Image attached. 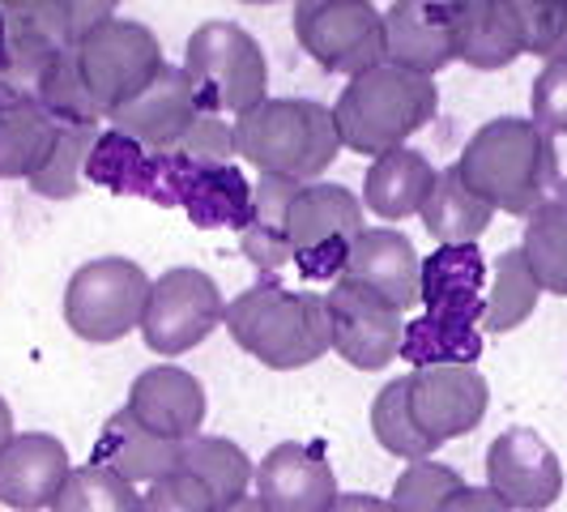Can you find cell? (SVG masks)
<instances>
[{"label":"cell","mask_w":567,"mask_h":512,"mask_svg":"<svg viewBox=\"0 0 567 512\" xmlns=\"http://www.w3.org/2000/svg\"><path fill=\"white\" fill-rule=\"evenodd\" d=\"M486 256L478 244H453V248H435L423 256V304L426 316H444V320H461V325H478L483 329L486 308Z\"/></svg>","instance_id":"21"},{"label":"cell","mask_w":567,"mask_h":512,"mask_svg":"<svg viewBox=\"0 0 567 512\" xmlns=\"http://www.w3.org/2000/svg\"><path fill=\"white\" fill-rule=\"evenodd\" d=\"M465 479L456 474L453 465H440V461H410L401 470V479L393 483V509L398 512H440L449 504V495L461 491Z\"/></svg>","instance_id":"38"},{"label":"cell","mask_w":567,"mask_h":512,"mask_svg":"<svg viewBox=\"0 0 567 512\" xmlns=\"http://www.w3.org/2000/svg\"><path fill=\"white\" fill-rule=\"evenodd\" d=\"M329 512H398V509H393V500H384V495H368V491H341Z\"/></svg>","instance_id":"44"},{"label":"cell","mask_w":567,"mask_h":512,"mask_svg":"<svg viewBox=\"0 0 567 512\" xmlns=\"http://www.w3.org/2000/svg\"><path fill=\"white\" fill-rule=\"evenodd\" d=\"M197 94L184 78L179 64H163L158 78L145 85L137 99H128L124 107L107 115V129L142 142L154 154H167L171 145L188 133V124L197 120Z\"/></svg>","instance_id":"16"},{"label":"cell","mask_w":567,"mask_h":512,"mask_svg":"<svg viewBox=\"0 0 567 512\" xmlns=\"http://www.w3.org/2000/svg\"><path fill=\"white\" fill-rule=\"evenodd\" d=\"M419 218H423L426 235L440 248H453V244H478L483 231L491 227V218H495V209L461 180V167L453 163V167H444L435 175V188L423 201Z\"/></svg>","instance_id":"26"},{"label":"cell","mask_w":567,"mask_h":512,"mask_svg":"<svg viewBox=\"0 0 567 512\" xmlns=\"http://www.w3.org/2000/svg\"><path fill=\"white\" fill-rule=\"evenodd\" d=\"M78 60H82V78L90 85V94L99 99L103 115H112L128 99H137L145 85L158 78V69L167 64L154 30L133 22V18H112L94 34H85Z\"/></svg>","instance_id":"11"},{"label":"cell","mask_w":567,"mask_h":512,"mask_svg":"<svg viewBox=\"0 0 567 512\" xmlns=\"http://www.w3.org/2000/svg\"><path fill=\"white\" fill-rule=\"evenodd\" d=\"M99 133H103V129L60 124V137H56L52 158L43 163L39 175H30L27 180L30 193L52 197V201L78 197V193H82V180H85V158H90V150H94V142H99Z\"/></svg>","instance_id":"36"},{"label":"cell","mask_w":567,"mask_h":512,"mask_svg":"<svg viewBox=\"0 0 567 512\" xmlns=\"http://www.w3.org/2000/svg\"><path fill=\"white\" fill-rule=\"evenodd\" d=\"M223 316H227V299H223L218 283L193 265H175L150 286L142 338L154 355L175 359L209 338L223 325Z\"/></svg>","instance_id":"10"},{"label":"cell","mask_w":567,"mask_h":512,"mask_svg":"<svg viewBox=\"0 0 567 512\" xmlns=\"http://www.w3.org/2000/svg\"><path fill=\"white\" fill-rule=\"evenodd\" d=\"M371 436L380 440V449H389L393 457L405 461H431L435 444L419 431L414 406H410V376L389 380L375 401H371Z\"/></svg>","instance_id":"33"},{"label":"cell","mask_w":567,"mask_h":512,"mask_svg":"<svg viewBox=\"0 0 567 512\" xmlns=\"http://www.w3.org/2000/svg\"><path fill=\"white\" fill-rule=\"evenodd\" d=\"M150 278L128 256H99L85 260L64 286V325L82 341H120L142 329L150 304Z\"/></svg>","instance_id":"7"},{"label":"cell","mask_w":567,"mask_h":512,"mask_svg":"<svg viewBox=\"0 0 567 512\" xmlns=\"http://www.w3.org/2000/svg\"><path fill=\"white\" fill-rule=\"evenodd\" d=\"M239 350H248L274 371L308 368L333 350L329 304L312 290H290L278 278H260L235 295L223 316Z\"/></svg>","instance_id":"2"},{"label":"cell","mask_w":567,"mask_h":512,"mask_svg":"<svg viewBox=\"0 0 567 512\" xmlns=\"http://www.w3.org/2000/svg\"><path fill=\"white\" fill-rule=\"evenodd\" d=\"M43 112L60 120V124H85V129H99L107 115L99 107V99L90 94V85L82 78V60L78 48L73 52H56L43 82H39V99H34Z\"/></svg>","instance_id":"34"},{"label":"cell","mask_w":567,"mask_h":512,"mask_svg":"<svg viewBox=\"0 0 567 512\" xmlns=\"http://www.w3.org/2000/svg\"><path fill=\"white\" fill-rule=\"evenodd\" d=\"M179 69L197 94L200 112L239 120L256 112L269 90V64H265L260 43L235 22H205L193 30Z\"/></svg>","instance_id":"5"},{"label":"cell","mask_w":567,"mask_h":512,"mask_svg":"<svg viewBox=\"0 0 567 512\" xmlns=\"http://www.w3.org/2000/svg\"><path fill=\"white\" fill-rule=\"evenodd\" d=\"M456 60L453 48V9L426 0H398L384 9V64L435 78Z\"/></svg>","instance_id":"19"},{"label":"cell","mask_w":567,"mask_h":512,"mask_svg":"<svg viewBox=\"0 0 567 512\" xmlns=\"http://www.w3.org/2000/svg\"><path fill=\"white\" fill-rule=\"evenodd\" d=\"M520 253L529 260L542 290L567 299V184H559L550 197L525 223V244Z\"/></svg>","instance_id":"31"},{"label":"cell","mask_w":567,"mask_h":512,"mask_svg":"<svg viewBox=\"0 0 567 512\" xmlns=\"http://www.w3.org/2000/svg\"><path fill=\"white\" fill-rule=\"evenodd\" d=\"M154 205L184 209L197 231L230 227L244 235L252 218V184L235 158L197 163L184 154H158V201Z\"/></svg>","instance_id":"9"},{"label":"cell","mask_w":567,"mask_h":512,"mask_svg":"<svg viewBox=\"0 0 567 512\" xmlns=\"http://www.w3.org/2000/svg\"><path fill=\"white\" fill-rule=\"evenodd\" d=\"M4 39H9V22H4V9H0V52H4Z\"/></svg>","instance_id":"47"},{"label":"cell","mask_w":567,"mask_h":512,"mask_svg":"<svg viewBox=\"0 0 567 512\" xmlns=\"http://www.w3.org/2000/svg\"><path fill=\"white\" fill-rule=\"evenodd\" d=\"M133 419L154 431L158 440H171V444H188L200 436V423H205V389L193 371L175 368V363H158V368H145L133 389H128V401Z\"/></svg>","instance_id":"17"},{"label":"cell","mask_w":567,"mask_h":512,"mask_svg":"<svg viewBox=\"0 0 567 512\" xmlns=\"http://www.w3.org/2000/svg\"><path fill=\"white\" fill-rule=\"evenodd\" d=\"M60 137V120L39 103L0 112V180H30L52 158Z\"/></svg>","instance_id":"29"},{"label":"cell","mask_w":567,"mask_h":512,"mask_svg":"<svg viewBox=\"0 0 567 512\" xmlns=\"http://www.w3.org/2000/svg\"><path fill=\"white\" fill-rule=\"evenodd\" d=\"M440 512H512V509L499 500V495H495V491H491V487H470V483H465L461 491H453V495H449V504H444Z\"/></svg>","instance_id":"43"},{"label":"cell","mask_w":567,"mask_h":512,"mask_svg":"<svg viewBox=\"0 0 567 512\" xmlns=\"http://www.w3.org/2000/svg\"><path fill=\"white\" fill-rule=\"evenodd\" d=\"M435 175L440 171L431 167V158L419 154V150H410V145L389 150V154L371 158L368 175H363V205H368L375 218H384V223L410 218L431 197Z\"/></svg>","instance_id":"24"},{"label":"cell","mask_w":567,"mask_h":512,"mask_svg":"<svg viewBox=\"0 0 567 512\" xmlns=\"http://www.w3.org/2000/svg\"><path fill=\"white\" fill-rule=\"evenodd\" d=\"M410 406H414L419 431L440 449L483 423L486 406H491V385L470 363L419 368L410 371Z\"/></svg>","instance_id":"14"},{"label":"cell","mask_w":567,"mask_h":512,"mask_svg":"<svg viewBox=\"0 0 567 512\" xmlns=\"http://www.w3.org/2000/svg\"><path fill=\"white\" fill-rule=\"evenodd\" d=\"M486 487L512 512H542L564 491V465L534 427H508L486 449Z\"/></svg>","instance_id":"13"},{"label":"cell","mask_w":567,"mask_h":512,"mask_svg":"<svg viewBox=\"0 0 567 512\" xmlns=\"http://www.w3.org/2000/svg\"><path fill=\"white\" fill-rule=\"evenodd\" d=\"M440 107V90L431 78L405 73L393 64H380L371 73L350 78V85L338 94L333 124H338V142L354 154H389L401 150L405 137H414L435 120Z\"/></svg>","instance_id":"3"},{"label":"cell","mask_w":567,"mask_h":512,"mask_svg":"<svg viewBox=\"0 0 567 512\" xmlns=\"http://www.w3.org/2000/svg\"><path fill=\"white\" fill-rule=\"evenodd\" d=\"M18 431H13V410H9V401L0 398V453H4V444L13 440Z\"/></svg>","instance_id":"45"},{"label":"cell","mask_w":567,"mask_h":512,"mask_svg":"<svg viewBox=\"0 0 567 512\" xmlns=\"http://www.w3.org/2000/svg\"><path fill=\"white\" fill-rule=\"evenodd\" d=\"M329 325H333V350L350 368L380 371L401 355L405 338V313H398L389 299H380L368 286L338 278L324 290Z\"/></svg>","instance_id":"12"},{"label":"cell","mask_w":567,"mask_h":512,"mask_svg":"<svg viewBox=\"0 0 567 512\" xmlns=\"http://www.w3.org/2000/svg\"><path fill=\"white\" fill-rule=\"evenodd\" d=\"M299 180H286V175H260L252 184V218L239 235V248L244 256L260 269V278H274L290 260L286 248V214H290V201L299 197Z\"/></svg>","instance_id":"25"},{"label":"cell","mask_w":567,"mask_h":512,"mask_svg":"<svg viewBox=\"0 0 567 512\" xmlns=\"http://www.w3.org/2000/svg\"><path fill=\"white\" fill-rule=\"evenodd\" d=\"M218 512H269L256 495H244V500H235V504H227V509H218Z\"/></svg>","instance_id":"46"},{"label":"cell","mask_w":567,"mask_h":512,"mask_svg":"<svg viewBox=\"0 0 567 512\" xmlns=\"http://www.w3.org/2000/svg\"><path fill=\"white\" fill-rule=\"evenodd\" d=\"M85 180L115 197L158 201V154L115 129H103L85 158Z\"/></svg>","instance_id":"27"},{"label":"cell","mask_w":567,"mask_h":512,"mask_svg":"<svg viewBox=\"0 0 567 512\" xmlns=\"http://www.w3.org/2000/svg\"><path fill=\"white\" fill-rule=\"evenodd\" d=\"M179 470L193 474L218 509H227L235 500L248 495V483H256V470L248 453L235 444V440H223V436H197L179 449Z\"/></svg>","instance_id":"28"},{"label":"cell","mask_w":567,"mask_h":512,"mask_svg":"<svg viewBox=\"0 0 567 512\" xmlns=\"http://www.w3.org/2000/svg\"><path fill=\"white\" fill-rule=\"evenodd\" d=\"M453 9V48L456 60L470 69H508L516 57H525V30L516 0H449Z\"/></svg>","instance_id":"22"},{"label":"cell","mask_w":567,"mask_h":512,"mask_svg":"<svg viewBox=\"0 0 567 512\" xmlns=\"http://www.w3.org/2000/svg\"><path fill=\"white\" fill-rule=\"evenodd\" d=\"M333 107L312 99H265L256 112L235 120V154H244L260 175H286L312 184L338 158Z\"/></svg>","instance_id":"4"},{"label":"cell","mask_w":567,"mask_h":512,"mask_svg":"<svg viewBox=\"0 0 567 512\" xmlns=\"http://www.w3.org/2000/svg\"><path fill=\"white\" fill-rule=\"evenodd\" d=\"M341 278L368 286L380 299H389L398 313H405L423 299V256L414 253V244L401 231L368 227L354 239Z\"/></svg>","instance_id":"20"},{"label":"cell","mask_w":567,"mask_h":512,"mask_svg":"<svg viewBox=\"0 0 567 512\" xmlns=\"http://www.w3.org/2000/svg\"><path fill=\"white\" fill-rule=\"evenodd\" d=\"M52 512H142V495L103 465H78L60 487Z\"/></svg>","instance_id":"37"},{"label":"cell","mask_w":567,"mask_h":512,"mask_svg":"<svg viewBox=\"0 0 567 512\" xmlns=\"http://www.w3.org/2000/svg\"><path fill=\"white\" fill-rule=\"evenodd\" d=\"M73 465L69 449L48 431H22L0 453V504L13 512L52 509Z\"/></svg>","instance_id":"18"},{"label":"cell","mask_w":567,"mask_h":512,"mask_svg":"<svg viewBox=\"0 0 567 512\" xmlns=\"http://www.w3.org/2000/svg\"><path fill=\"white\" fill-rule=\"evenodd\" d=\"M363 201L341 184H303L286 214V248L290 265L308 283H338L354 239L363 235Z\"/></svg>","instance_id":"6"},{"label":"cell","mask_w":567,"mask_h":512,"mask_svg":"<svg viewBox=\"0 0 567 512\" xmlns=\"http://www.w3.org/2000/svg\"><path fill=\"white\" fill-rule=\"evenodd\" d=\"M542 286L529 269V260L520 248H508L491 260V283H486V308L483 329L486 334H512L516 325H525L538 308Z\"/></svg>","instance_id":"32"},{"label":"cell","mask_w":567,"mask_h":512,"mask_svg":"<svg viewBox=\"0 0 567 512\" xmlns=\"http://www.w3.org/2000/svg\"><path fill=\"white\" fill-rule=\"evenodd\" d=\"M338 495L324 444L286 440L274 444L256 465V500L269 512H329Z\"/></svg>","instance_id":"15"},{"label":"cell","mask_w":567,"mask_h":512,"mask_svg":"<svg viewBox=\"0 0 567 512\" xmlns=\"http://www.w3.org/2000/svg\"><path fill=\"white\" fill-rule=\"evenodd\" d=\"M52 57H56V48H48L43 39H34L27 30L9 27L4 52H0V112L27 107L39 99V82H43Z\"/></svg>","instance_id":"35"},{"label":"cell","mask_w":567,"mask_h":512,"mask_svg":"<svg viewBox=\"0 0 567 512\" xmlns=\"http://www.w3.org/2000/svg\"><path fill=\"white\" fill-rule=\"evenodd\" d=\"M179 449L184 444H171V440H158L154 431H145L128 406H120L112 419L103 423L99 440H94V453H90V465H103L120 474L124 483H158L179 470Z\"/></svg>","instance_id":"23"},{"label":"cell","mask_w":567,"mask_h":512,"mask_svg":"<svg viewBox=\"0 0 567 512\" xmlns=\"http://www.w3.org/2000/svg\"><path fill=\"white\" fill-rule=\"evenodd\" d=\"M529 120L542 133L555 142L567 137V60H550L542 64V73L534 78V99H529Z\"/></svg>","instance_id":"41"},{"label":"cell","mask_w":567,"mask_h":512,"mask_svg":"<svg viewBox=\"0 0 567 512\" xmlns=\"http://www.w3.org/2000/svg\"><path fill=\"white\" fill-rule=\"evenodd\" d=\"M167 154H184L197 163H230L235 158V124L218 112H197L188 133L171 145Z\"/></svg>","instance_id":"40"},{"label":"cell","mask_w":567,"mask_h":512,"mask_svg":"<svg viewBox=\"0 0 567 512\" xmlns=\"http://www.w3.org/2000/svg\"><path fill=\"white\" fill-rule=\"evenodd\" d=\"M295 39L329 73L359 78L384 64V13L368 0L295 4Z\"/></svg>","instance_id":"8"},{"label":"cell","mask_w":567,"mask_h":512,"mask_svg":"<svg viewBox=\"0 0 567 512\" xmlns=\"http://www.w3.org/2000/svg\"><path fill=\"white\" fill-rule=\"evenodd\" d=\"M456 167H461V180L491 209H504L516 218H529L542 201L564 184L555 142L534 120H520V115L486 120L483 129L465 142Z\"/></svg>","instance_id":"1"},{"label":"cell","mask_w":567,"mask_h":512,"mask_svg":"<svg viewBox=\"0 0 567 512\" xmlns=\"http://www.w3.org/2000/svg\"><path fill=\"white\" fill-rule=\"evenodd\" d=\"M142 512H218V504L193 474L175 470L167 479L150 483V491L142 495Z\"/></svg>","instance_id":"42"},{"label":"cell","mask_w":567,"mask_h":512,"mask_svg":"<svg viewBox=\"0 0 567 512\" xmlns=\"http://www.w3.org/2000/svg\"><path fill=\"white\" fill-rule=\"evenodd\" d=\"M520 30H525V57L567 60V0H516Z\"/></svg>","instance_id":"39"},{"label":"cell","mask_w":567,"mask_h":512,"mask_svg":"<svg viewBox=\"0 0 567 512\" xmlns=\"http://www.w3.org/2000/svg\"><path fill=\"white\" fill-rule=\"evenodd\" d=\"M483 355V329L478 325H461V320H444V316H419L405 320V338H401V355L410 368H444V363H470L478 368Z\"/></svg>","instance_id":"30"}]
</instances>
